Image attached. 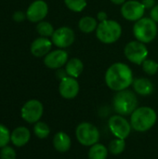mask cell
<instances>
[{"label": "cell", "mask_w": 158, "mask_h": 159, "mask_svg": "<svg viewBox=\"0 0 158 159\" xmlns=\"http://www.w3.org/2000/svg\"><path fill=\"white\" fill-rule=\"evenodd\" d=\"M104 79L107 87L116 92L129 89L134 80L131 69L124 62L113 63L107 69Z\"/></svg>", "instance_id": "cell-1"}, {"label": "cell", "mask_w": 158, "mask_h": 159, "mask_svg": "<svg viewBox=\"0 0 158 159\" xmlns=\"http://www.w3.org/2000/svg\"><path fill=\"white\" fill-rule=\"evenodd\" d=\"M157 120L156 111L148 106L138 107L130 115V124L137 132H146L151 129Z\"/></svg>", "instance_id": "cell-2"}, {"label": "cell", "mask_w": 158, "mask_h": 159, "mask_svg": "<svg viewBox=\"0 0 158 159\" xmlns=\"http://www.w3.org/2000/svg\"><path fill=\"white\" fill-rule=\"evenodd\" d=\"M113 108L120 116H129L138 108V98L129 89L117 91L113 98Z\"/></svg>", "instance_id": "cell-3"}, {"label": "cell", "mask_w": 158, "mask_h": 159, "mask_svg": "<svg viewBox=\"0 0 158 159\" xmlns=\"http://www.w3.org/2000/svg\"><path fill=\"white\" fill-rule=\"evenodd\" d=\"M122 34V27L119 22L113 20H106L98 24L96 29L97 38L104 44L116 42Z\"/></svg>", "instance_id": "cell-4"}, {"label": "cell", "mask_w": 158, "mask_h": 159, "mask_svg": "<svg viewBox=\"0 0 158 159\" xmlns=\"http://www.w3.org/2000/svg\"><path fill=\"white\" fill-rule=\"evenodd\" d=\"M157 31V23L151 18H142L133 26L134 36L144 44L152 42L156 37Z\"/></svg>", "instance_id": "cell-5"}, {"label": "cell", "mask_w": 158, "mask_h": 159, "mask_svg": "<svg viewBox=\"0 0 158 159\" xmlns=\"http://www.w3.org/2000/svg\"><path fill=\"white\" fill-rule=\"evenodd\" d=\"M75 137L80 144L90 147L98 143L100 131L95 125L89 122H82L75 129Z\"/></svg>", "instance_id": "cell-6"}, {"label": "cell", "mask_w": 158, "mask_h": 159, "mask_svg": "<svg viewBox=\"0 0 158 159\" xmlns=\"http://www.w3.org/2000/svg\"><path fill=\"white\" fill-rule=\"evenodd\" d=\"M124 53L126 58L130 62L142 65L148 57V48L144 45V43L134 40L129 42L126 45L124 48Z\"/></svg>", "instance_id": "cell-7"}, {"label": "cell", "mask_w": 158, "mask_h": 159, "mask_svg": "<svg viewBox=\"0 0 158 159\" xmlns=\"http://www.w3.org/2000/svg\"><path fill=\"white\" fill-rule=\"evenodd\" d=\"M108 126L115 138L126 140L131 132V124L123 116L116 115L110 117Z\"/></svg>", "instance_id": "cell-8"}, {"label": "cell", "mask_w": 158, "mask_h": 159, "mask_svg": "<svg viewBox=\"0 0 158 159\" xmlns=\"http://www.w3.org/2000/svg\"><path fill=\"white\" fill-rule=\"evenodd\" d=\"M44 113V107L38 100H30L23 104L20 110L21 117L27 123L33 124L40 120Z\"/></svg>", "instance_id": "cell-9"}, {"label": "cell", "mask_w": 158, "mask_h": 159, "mask_svg": "<svg viewBox=\"0 0 158 159\" xmlns=\"http://www.w3.org/2000/svg\"><path fill=\"white\" fill-rule=\"evenodd\" d=\"M145 7L141 1L129 0L121 7V14L124 19L130 21H137L143 18Z\"/></svg>", "instance_id": "cell-10"}, {"label": "cell", "mask_w": 158, "mask_h": 159, "mask_svg": "<svg viewBox=\"0 0 158 159\" xmlns=\"http://www.w3.org/2000/svg\"><path fill=\"white\" fill-rule=\"evenodd\" d=\"M75 34L72 28L70 27H60L55 30L51 36L52 43L59 48H66L72 46L74 42Z\"/></svg>", "instance_id": "cell-11"}, {"label": "cell", "mask_w": 158, "mask_h": 159, "mask_svg": "<svg viewBox=\"0 0 158 159\" xmlns=\"http://www.w3.org/2000/svg\"><path fill=\"white\" fill-rule=\"evenodd\" d=\"M47 12V4L43 0H35L27 8L26 17L32 22H39L46 18Z\"/></svg>", "instance_id": "cell-12"}, {"label": "cell", "mask_w": 158, "mask_h": 159, "mask_svg": "<svg viewBox=\"0 0 158 159\" xmlns=\"http://www.w3.org/2000/svg\"><path fill=\"white\" fill-rule=\"evenodd\" d=\"M79 84L76 78L66 76L61 80L59 85V92L61 96L66 100L74 99L79 93Z\"/></svg>", "instance_id": "cell-13"}, {"label": "cell", "mask_w": 158, "mask_h": 159, "mask_svg": "<svg viewBox=\"0 0 158 159\" xmlns=\"http://www.w3.org/2000/svg\"><path fill=\"white\" fill-rule=\"evenodd\" d=\"M68 61V53L62 48L50 51L45 56L44 63L49 69H60Z\"/></svg>", "instance_id": "cell-14"}, {"label": "cell", "mask_w": 158, "mask_h": 159, "mask_svg": "<svg viewBox=\"0 0 158 159\" xmlns=\"http://www.w3.org/2000/svg\"><path fill=\"white\" fill-rule=\"evenodd\" d=\"M52 41L47 37H38L31 45V52L35 57H43L50 52L52 47Z\"/></svg>", "instance_id": "cell-15"}, {"label": "cell", "mask_w": 158, "mask_h": 159, "mask_svg": "<svg viewBox=\"0 0 158 159\" xmlns=\"http://www.w3.org/2000/svg\"><path fill=\"white\" fill-rule=\"evenodd\" d=\"M30 139L31 132L25 127H18L10 134V142L17 147H22L26 145Z\"/></svg>", "instance_id": "cell-16"}, {"label": "cell", "mask_w": 158, "mask_h": 159, "mask_svg": "<svg viewBox=\"0 0 158 159\" xmlns=\"http://www.w3.org/2000/svg\"><path fill=\"white\" fill-rule=\"evenodd\" d=\"M132 87L134 91L142 96H148L154 92L155 87L152 81L145 77H140L133 80Z\"/></svg>", "instance_id": "cell-17"}, {"label": "cell", "mask_w": 158, "mask_h": 159, "mask_svg": "<svg viewBox=\"0 0 158 159\" xmlns=\"http://www.w3.org/2000/svg\"><path fill=\"white\" fill-rule=\"evenodd\" d=\"M71 145L72 141L67 133L60 131L55 134L53 138V146L56 151H58L59 153H66L70 150Z\"/></svg>", "instance_id": "cell-18"}, {"label": "cell", "mask_w": 158, "mask_h": 159, "mask_svg": "<svg viewBox=\"0 0 158 159\" xmlns=\"http://www.w3.org/2000/svg\"><path fill=\"white\" fill-rule=\"evenodd\" d=\"M83 70H84L83 61L78 58H72L65 64V71L68 76L74 78H77L82 74Z\"/></svg>", "instance_id": "cell-19"}, {"label": "cell", "mask_w": 158, "mask_h": 159, "mask_svg": "<svg viewBox=\"0 0 158 159\" xmlns=\"http://www.w3.org/2000/svg\"><path fill=\"white\" fill-rule=\"evenodd\" d=\"M98 20L90 16H85L80 19L78 22V27L81 32L85 34H89L94 31H96L98 27Z\"/></svg>", "instance_id": "cell-20"}, {"label": "cell", "mask_w": 158, "mask_h": 159, "mask_svg": "<svg viewBox=\"0 0 158 159\" xmlns=\"http://www.w3.org/2000/svg\"><path fill=\"white\" fill-rule=\"evenodd\" d=\"M108 149L102 143H96L90 146L88 150V159H106L108 157Z\"/></svg>", "instance_id": "cell-21"}, {"label": "cell", "mask_w": 158, "mask_h": 159, "mask_svg": "<svg viewBox=\"0 0 158 159\" xmlns=\"http://www.w3.org/2000/svg\"><path fill=\"white\" fill-rule=\"evenodd\" d=\"M126 149V142L125 140H122V139H115L113 140L110 143H109V146H108V151L109 153L115 155V156H118V155H121Z\"/></svg>", "instance_id": "cell-22"}, {"label": "cell", "mask_w": 158, "mask_h": 159, "mask_svg": "<svg viewBox=\"0 0 158 159\" xmlns=\"http://www.w3.org/2000/svg\"><path fill=\"white\" fill-rule=\"evenodd\" d=\"M34 133L39 139H46L50 133V129L47 124L45 122L38 121L34 124Z\"/></svg>", "instance_id": "cell-23"}, {"label": "cell", "mask_w": 158, "mask_h": 159, "mask_svg": "<svg viewBox=\"0 0 158 159\" xmlns=\"http://www.w3.org/2000/svg\"><path fill=\"white\" fill-rule=\"evenodd\" d=\"M36 31L37 33L43 36V37H49L52 36V34H54L55 30L52 26L51 23L47 22V21H39L37 26H36Z\"/></svg>", "instance_id": "cell-24"}, {"label": "cell", "mask_w": 158, "mask_h": 159, "mask_svg": "<svg viewBox=\"0 0 158 159\" xmlns=\"http://www.w3.org/2000/svg\"><path fill=\"white\" fill-rule=\"evenodd\" d=\"M65 6L74 12H81L87 7L86 0H64Z\"/></svg>", "instance_id": "cell-25"}, {"label": "cell", "mask_w": 158, "mask_h": 159, "mask_svg": "<svg viewBox=\"0 0 158 159\" xmlns=\"http://www.w3.org/2000/svg\"><path fill=\"white\" fill-rule=\"evenodd\" d=\"M142 65L143 71L149 75H154L158 72V63L154 60L146 59Z\"/></svg>", "instance_id": "cell-26"}, {"label": "cell", "mask_w": 158, "mask_h": 159, "mask_svg": "<svg viewBox=\"0 0 158 159\" xmlns=\"http://www.w3.org/2000/svg\"><path fill=\"white\" fill-rule=\"evenodd\" d=\"M10 132L7 127L0 124V148H3L10 142Z\"/></svg>", "instance_id": "cell-27"}, {"label": "cell", "mask_w": 158, "mask_h": 159, "mask_svg": "<svg viewBox=\"0 0 158 159\" xmlns=\"http://www.w3.org/2000/svg\"><path fill=\"white\" fill-rule=\"evenodd\" d=\"M0 158L1 159H16V152L10 146H5L1 148L0 152Z\"/></svg>", "instance_id": "cell-28"}, {"label": "cell", "mask_w": 158, "mask_h": 159, "mask_svg": "<svg viewBox=\"0 0 158 159\" xmlns=\"http://www.w3.org/2000/svg\"><path fill=\"white\" fill-rule=\"evenodd\" d=\"M150 18L158 23V5H156L150 11Z\"/></svg>", "instance_id": "cell-29"}, {"label": "cell", "mask_w": 158, "mask_h": 159, "mask_svg": "<svg viewBox=\"0 0 158 159\" xmlns=\"http://www.w3.org/2000/svg\"><path fill=\"white\" fill-rule=\"evenodd\" d=\"M141 2L144 6L145 9H152L156 6V0H142Z\"/></svg>", "instance_id": "cell-30"}, {"label": "cell", "mask_w": 158, "mask_h": 159, "mask_svg": "<svg viewBox=\"0 0 158 159\" xmlns=\"http://www.w3.org/2000/svg\"><path fill=\"white\" fill-rule=\"evenodd\" d=\"M25 17H26V14L22 13L21 11H17V12H15L14 15H13V19H14L16 21H18V22L22 21V20H24Z\"/></svg>", "instance_id": "cell-31"}, {"label": "cell", "mask_w": 158, "mask_h": 159, "mask_svg": "<svg viewBox=\"0 0 158 159\" xmlns=\"http://www.w3.org/2000/svg\"><path fill=\"white\" fill-rule=\"evenodd\" d=\"M97 20H98L100 22L108 20V19H107V13H106L105 11H100V12H98V14H97Z\"/></svg>", "instance_id": "cell-32"}, {"label": "cell", "mask_w": 158, "mask_h": 159, "mask_svg": "<svg viewBox=\"0 0 158 159\" xmlns=\"http://www.w3.org/2000/svg\"><path fill=\"white\" fill-rule=\"evenodd\" d=\"M57 76H58V78H59L60 80H61V79H63L64 77L68 76V75H67V73H66L65 69H64V70H62L61 68H60V69H58Z\"/></svg>", "instance_id": "cell-33"}, {"label": "cell", "mask_w": 158, "mask_h": 159, "mask_svg": "<svg viewBox=\"0 0 158 159\" xmlns=\"http://www.w3.org/2000/svg\"><path fill=\"white\" fill-rule=\"evenodd\" d=\"M112 3H114L115 5H123L127 0H110Z\"/></svg>", "instance_id": "cell-34"}]
</instances>
